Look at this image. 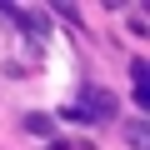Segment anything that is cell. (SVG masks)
Returning a JSON list of instances; mask_svg holds the SVG:
<instances>
[{
  "label": "cell",
  "mask_w": 150,
  "mask_h": 150,
  "mask_svg": "<svg viewBox=\"0 0 150 150\" xmlns=\"http://www.w3.org/2000/svg\"><path fill=\"white\" fill-rule=\"evenodd\" d=\"M125 140H130V150H145V145H150V135H145V120H125Z\"/></svg>",
  "instance_id": "6da1fadb"
},
{
  "label": "cell",
  "mask_w": 150,
  "mask_h": 150,
  "mask_svg": "<svg viewBox=\"0 0 150 150\" xmlns=\"http://www.w3.org/2000/svg\"><path fill=\"white\" fill-rule=\"evenodd\" d=\"M25 130H35V135H50V130H55V120H50V115H25Z\"/></svg>",
  "instance_id": "7a4b0ae2"
}]
</instances>
